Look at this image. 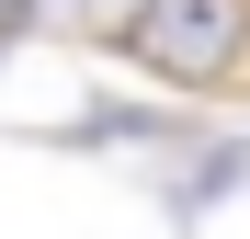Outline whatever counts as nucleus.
<instances>
[{"instance_id": "obj_1", "label": "nucleus", "mask_w": 250, "mask_h": 239, "mask_svg": "<svg viewBox=\"0 0 250 239\" xmlns=\"http://www.w3.org/2000/svg\"><path fill=\"white\" fill-rule=\"evenodd\" d=\"M125 57L182 80V91H216V80L250 57V0H148L125 23Z\"/></svg>"}, {"instance_id": "obj_2", "label": "nucleus", "mask_w": 250, "mask_h": 239, "mask_svg": "<svg viewBox=\"0 0 250 239\" xmlns=\"http://www.w3.org/2000/svg\"><path fill=\"white\" fill-rule=\"evenodd\" d=\"M80 12H91L103 34H125V23H137V12H148V0H80Z\"/></svg>"}]
</instances>
